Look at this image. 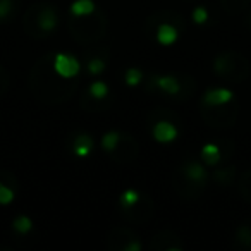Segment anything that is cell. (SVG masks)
I'll list each match as a JSON object with an SVG mask.
<instances>
[{"label":"cell","instance_id":"obj_6","mask_svg":"<svg viewBox=\"0 0 251 251\" xmlns=\"http://www.w3.org/2000/svg\"><path fill=\"white\" fill-rule=\"evenodd\" d=\"M91 150H93V140H91V136H88V134H77L74 138L73 151L76 157L86 158L91 153Z\"/></svg>","mask_w":251,"mask_h":251},{"label":"cell","instance_id":"obj_15","mask_svg":"<svg viewBox=\"0 0 251 251\" xmlns=\"http://www.w3.org/2000/svg\"><path fill=\"white\" fill-rule=\"evenodd\" d=\"M124 79L131 88H134V86H138V84L141 83V79H143V73H141L140 69H136V67H131V69L126 71Z\"/></svg>","mask_w":251,"mask_h":251},{"label":"cell","instance_id":"obj_14","mask_svg":"<svg viewBox=\"0 0 251 251\" xmlns=\"http://www.w3.org/2000/svg\"><path fill=\"white\" fill-rule=\"evenodd\" d=\"M108 95V86L103 83V81H95L90 86V97L95 98V100H101Z\"/></svg>","mask_w":251,"mask_h":251},{"label":"cell","instance_id":"obj_12","mask_svg":"<svg viewBox=\"0 0 251 251\" xmlns=\"http://www.w3.org/2000/svg\"><path fill=\"white\" fill-rule=\"evenodd\" d=\"M119 143H121V134H119L117 131H108V133H105L103 138H101V148L110 151V153L117 148Z\"/></svg>","mask_w":251,"mask_h":251},{"label":"cell","instance_id":"obj_1","mask_svg":"<svg viewBox=\"0 0 251 251\" xmlns=\"http://www.w3.org/2000/svg\"><path fill=\"white\" fill-rule=\"evenodd\" d=\"M81 71V64L71 53H55L53 55V73L57 74L62 79H73L79 74Z\"/></svg>","mask_w":251,"mask_h":251},{"label":"cell","instance_id":"obj_9","mask_svg":"<svg viewBox=\"0 0 251 251\" xmlns=\"http://www.w3.org/2000/svg\"><path fill=\"white\" fill-rule=\"evenodd\" d=\"M97 11L93 0H74L71 4V14L76 18H84V16H91Z\"/></svg>","mask_w":251,"mask_h":251},{"label":"cell","instance_id":"obj_4","mask_svg":"<svg viewBox=\"0 0 251 251\" xmlns=\"http://www.w3.org/2000/svg\"><path fill=\"white\" fill-rule=\"evenodd\" d=\"M177 127H176L172 122L160 121L155 124L153 127V138L158 143H172V141L177 138Z\"/></svg>","mask_w":251,"mask_h":251},{"label":"cell","instance_id":"obj_2","mask_svg":"<svg viewBox=\"0 0 251 251\" xmlns=\"http://www.w3.org/2000/svg\"><path fill=\"white\" fill-rule=\"evenodd\" d=\"M31 11L35 14V25L42 31V35H49L55 29L59 16L52 5H38V7H33Z\"/></svg>","mask_w":251,"mask_h":251},{"label":"cell","instance_id":"obj_8","mask_svg":"<svg viewBox=\"0 0 251 251\" xmlns=\"http://www.w3.org/2000/svg\"><path fill=\"white\" fill-rule=\"evenodd\" d=\"M155 86L167 95H177L181 91V83L174 76H158L155 79Z\"/></svg>","mask_w":251,"mask_h":251},{"label":"cell","instance_id":"obj_3","mask_svg":"<svg viewBox=\"0 0 251 251\" xmlns=\"http://www.w3.org/2000/svg\"><path fill=\"white\" fill-rule=\"evenodd\" d=\"M234 100V91L227 90V88H215V90H210L203 97V103L208 105V107H222L227 105Z\"/></svg>","mask_w":251,"mask_h":251},{"label":"cell","instance_id":"obj_10","mask_svg":"<svg viewBox=\"0 0 251 251\" xmlns=\"http://www.w3.org/2000/svg\"><path fill=\"white\" fill-rule=\"evenodd\" d=\"M201 160L206 165H217L222 160V155H220V148L215 143H206L201 148Z\"/></svg>","mask_w":251,"mask_h":251},{"label":"cell","instance_id":"obj_11","mask_svg":"<svg viewBox=\"0 0 251 251\" xmlns=\"http://www.w3.org/2000/svg\"><path fill=\"white\" fill-rule=\"evenodd\" d=\"M140 200H141L140 191H136L134 188H129L121 195V206L124 210H127L131 206H136L140 203Z\"/></svg>","mask_w":251,"mask_h":251},{"label":"cell","instance_id":"obj_13","mask_svg":"<svg viewBox=\"0 0 251 251\" xmlns=\"http://www.w3.org/2000/svg\"><path fill=\"white\" fill-rule=\"evenodd\" d=\"M12 229L19 234H28L29 230L33 229V220L29 219L28 215H19V217H16L14 222H12Z\"/></svg>","mask_w":251,"mask_h":251},{"label":"cell","instance_id":"obj_5","mask_svg":"<svg viewBox=\"0 0 251 251\" xmlns=\"http://www.w3.org/2000/svg\"><path fill=\"white\" fill-rule=\"evenodd\" d=\"M182 172H184L186 179H188L189 182H195V184H203V182L206 181V169L203 167L200 162H188V164L182 167Z\"/></svg>","mask_w":251,"mask_h":251},{"label":"cell","instance_id":"obj_17","mask_svg":"<svg viewBox=\"0 0 251 251\" xmlns=\"http://www.w3.org/2000/svg\"><path fill=\"white\" fill-rule=\"evenodd\" d=\"M14 196H16L14 189L9 188L4 182H0V205H9V203H12Z\"/></svg>","mask_w":251,"mask_h":251},{"label":"cell","instance_id":"obj_19","mask_svg":"<svg viewBox=\"0 0 251 251\" xmlns=\"http://www.w3.org/2000/svg\"><path fill=\"white\" fill-rule=\"evenodd\" d=\"M12 9H14V2L12 0H0V21L11 16Z\"/></svg>","mask_w":251,"mask_h":251},{"label":"cell","instance_id":"obj_7","mask_svg":"<svg viewBox=\"0 0 251 251\" xmlns=\"http://www.w3.org/2000/svg\"><path fill=\"white\" fill-rule=\"evenodd\" d=\"M179 36V29L176 28V26L169 25V23H164V25L158 26L157 29V42L160 43V45H172V43H176V40H177Z\"/></svg>","mask_w":251,"mask_h":251},{"label":"cell","instance_id":"obj_16","mask_svg":"<svg viewBox=\"0 0 251 251\" xmlns=\"http://www.w3.org/2000/svg\"><path fill=\"white\" fill-rule=\"evenodd\" d=\"M88 71H90V74H93V76L101 74L105 71V60L100 59V57H91V59L88 60Z\"/></svg>","mask_w":251,"mask_h":251},{"label":"cell","instance_id":"obj_18","mask_svg":"<svg viewBox=\"0 0 251 251\" xmlns=\"http://www.w3.org/2000/svg\"><path fill=\"white\" fill-rule=\"evenodd\" d=\"M193 21L196 23V25H205L206 21H208V11H206L205 7H196L195 11H193Z\"/></svg>","mask_w":251,"mask_h":251}]
</instances>
